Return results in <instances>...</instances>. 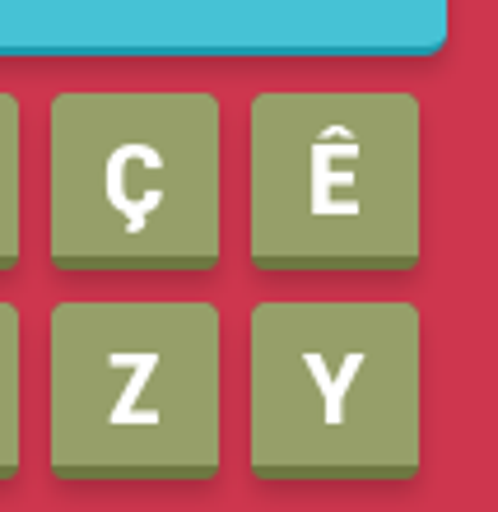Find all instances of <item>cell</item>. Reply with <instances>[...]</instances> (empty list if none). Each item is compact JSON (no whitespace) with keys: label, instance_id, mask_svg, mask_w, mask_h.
Here are the masks:
<instances>
[{"label":"cell","instance_id":"obj_6","mask_svg":"<svg viewBox=\"0 0 498 512\" xmlns=\"http://www.w3.org/2000/svg\"><path fill=\"white\" fill-rule=\"evenodd\" d=\"M24 471V317L0 303V485Z\"/></svg>","mask_w":498,"mask_h":512},{"label":"cell","instance_id":"obj_7","mask_svg":"<svg viewBox=\"0 0 498 512\" xmlns=\"http://www.w3.org/2000/svg\"><path fill=\"white\" fill-rule=\"evenodd\" d=\"M24 261V108L0 94V275Z\"/></svg>","mask_w":498,"mask_h":512},{"label":"cell","instance_id":"obj_3","mask_svg":"<svg viewBox=\"0 0 498 512\" xmlns=\"http://www.w3.org/2000/svg\"><path fill=\"white\" fill-rule=\"evenodd\" d=\"M47 471L61 485H205L224 461V322L196 298L47 312Z\"/></svg>","mask_w":498,"mask_h":512},{"label":"cell","instance_id":"obj_1","mask_svg":"<svg viewBox=\"0 0 498 512\" xmlns=\"http://www.w3.org/2000/svg\"><path fill=\"white\" fill-rule=\"evenodd\" d=\"M47 261L75 280L210 275L224 247V117L205 89H70L42 135Z\"/></svg>","mask_w":498,"mask_h":512},{"label":"cell","instance_id":"obj_5","mask_svg":"<svg viewBox=\"0 0 498 512\" xmlns=\"http://www.w3.org/2000/svg\"><path fill=\"white\" fill-rule=\"evenodd\" d=\"M447 0H0V61L433 56Z\"/></svg>","mask_w":498,"mask_h":512},{"label":"cell","instance_id":"obj_4","mask_svg":"<svg viewBox=\"0 0 498 512\" xmlns=\"http://www.w3.org/2000/svg\"><path fill=\"white\" fill-rule=\"evenodd\" d=\"M261 485H410L424 466V317L405 298H270L247 326Z\"/></svg>","mask_w":498,"mask_h":512},{"label":"cell","instance_id":"obj_2","mask_svg":"<svg viewBox=\"0 0 498 512\" xmlns=\"http://www.w3.org/2000/svg\"><path fill=\"white\" fill-rule=\"evenodd\" d=\"M247 256L275 280L410 275L424 108L405 89H266L247 112Z\"/></svg>","mask_w":498,"mask_h":512}]
</instances>
